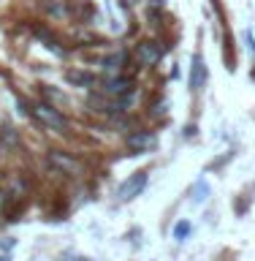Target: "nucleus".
<instances>
[{"label":"nucleus","instance_id":"obj_1","mask_svg":"<svg viewBox=\"0 0 255 261\" xmlns=\"http://www.w3.org/2000/svg\"><path fill=\"white\" fill-rule=\"evenodd\" d=\"M27 114H33V120L41 122V125L49 128V130H54V134L68 130V120H65V114L60 109H54L52 103H46V101H36L27 109Z\"/></svg>","mask_w":255,"mask_h":261},{"label":"nucleus","instance_id":"obj_2","mask_svg":"<svg viewBox=\"0 0 255 261\" xmlns=\"http://www.w3.org/2000/svg\"><path fill=\"white\" fill-rule=\"evenodd\" d=\"M147 179H150V171L147 169H138V171H133V174H128V179L117 188V199L120 201L138 199V196L144 193V188H147Z\"/></svg>","mask_w":255,"mask_h":261},{"label":"nucleus","instance_id":"obj_3","mask_svg":"<svg viewBox=\"0 0 255 261\" xmlns=\"http://www.w3.org/2000/svg\"><path fill=\"white\" fill-rule=\"evenodd\" d=\"M46 161H49V166L63 171V174H79L81 171V163L73 158L71 152H63V150H49Z\"/></svg>","mask_w":255,"mask_h":261},{"label":"nucleus","instance_id":"obj_4","mask_svg":"<svg viewBox=\"0 0 255 261\" xmlns=\"http://www.w3.org/2000/svg\"><path fill=\"white\" fill-rule=\"evenodd\" d=\"M160 57H163V49L158 41H152V38H144V41H138L136 44V60L141 63V65H158L160 63Z\"/></svg>","mask_w":255,"mask_h":261},{"label":"nucleus","instance_id":"obj_5","mask_svg":"<svg viewBox=\"0 0 255 261\" xmlns=\"http://www.w3.org/2000/svg\"><path fill=\"white\" fill-rule=\"evenodd\" d=\"M207 79H209L207 63H204L201 52H195V55H193V60H190V87L195 90V93H201V90L207 87Z\"/></svg>","mask_w":255,"mask_h":261},{"label":"nucleus","instance_id":"obj_6","mask_svg":"<svg viewBox=\"0 0 255 261\" xmlns=\"http://www.w3.org/2000/svg\"><path fill=\"white\" fill-rule=\"evenodd\" d=\"M125 144H128L133 152H150L152 147L158 144V139H155L152 130H133V134L125 139Z\"/></svg>","mask_w":255,"mask_h":261},{"label":"nucleus","instance_id":"obj_7","mask_svg":"<svg viewBox=\"0 0 255 261\" xmlns=\"http://www.w3.org/2000/svg\"><path fill=\"white\" fill-rule=\"evenodd\" d=\"M65 82H68L71 87H81V90L95 87V76L84 68H68L65 71Z\"/></svg>","mask_w":255,"mask_h":261},{"label":"nucleus","instance_id":"obj_8","mask_svg":"<svg viewBox=\"0 0 255 261\" xmlns=\"http://www.w3.org/2000/svg\"><path fill=\"white\" fill-rule=\"evenodd\" d=\"M130 90V82L125 76H109L103 82V93L106 95H128Z\"/></svg>","mask_w":255,"mask_h":261},{"label":"nucleus","instance_id":"obj_9","mask_svg":"<svg viewBox=\"0 0 255 261\" xmlns=\"http://www.w3.org/2000/svg\"><path fill=\"white\" fill-rule=\"evenodd\" d=\"M125 60H128V55H125V52L109 55V57H103V68L109 71V73H114V76H117L120 68H122V63H125Z\"/></svg>","mask_w":255,"mask_h":261},{"label":"nucleus","instance_id":"obj_10","mask_svg":"<svg viewBox=\"0 0 255 261\" xmlns=\"http://www.w3.org/2000/svg\"><path fill=\"white\" fill-rule=\"evenodd\" d=\"M195 201H207V193H209V185L204 182V179H199V182H195Z\"/></svg>","mask_w":255,"mask_h":261},{"label":"nucleus","instance_id":"obj_11","mask_svg":"<svg viewBox=\"0 0 255 261\" xmlns=\"http://www.w3.org/2000/svg\"><path fill=\"white\" fill-rule=\"evenodd\" d=\"M187 234H190V223H187V220H182V223L174 226V237H177V240H187Z\"/></svg>","mask_w":255,"mask_h":261},{"label":"nucleus","instance_id":"obj_12","mask_svg":"<svg viewBox=\"0 0 255 261\" xmlns=\"http://www.w3.org/2000/svg\"><path fill=\"white\" fill-rule=\"evenodd\" d=\"M244 38H247V44H250V52L255 57V41H252V33H244Z\"/></svg>","mask_w":255,"mask_h":261},{"label":"nucleus","instance_id":"obj_13","mask_svg":"<svg viewBox=\"0 0 255 261\" xmlns=\"http://www.w3.org/2000/svg\"><path fill=\"white\" fill-rule=\"evenodd\" d=\"M60 261H87V258H81V256H63Z\"/></svg>","mask_w":255,"mask_h":261},{"label":"nucleus","instance_id":"obj_14","mask_svg":"<svg viewBox=\"0 0 255 261\" xmlns=\"http://www.w3.org/2000/svg\"><path fill=\"white\" fill-rule=\"evenodd\" d=\"M122 3H125V6H130V3H136V0H122Z\"/></svg>","mask_w":255,"mask_h":261}]
</instances>
